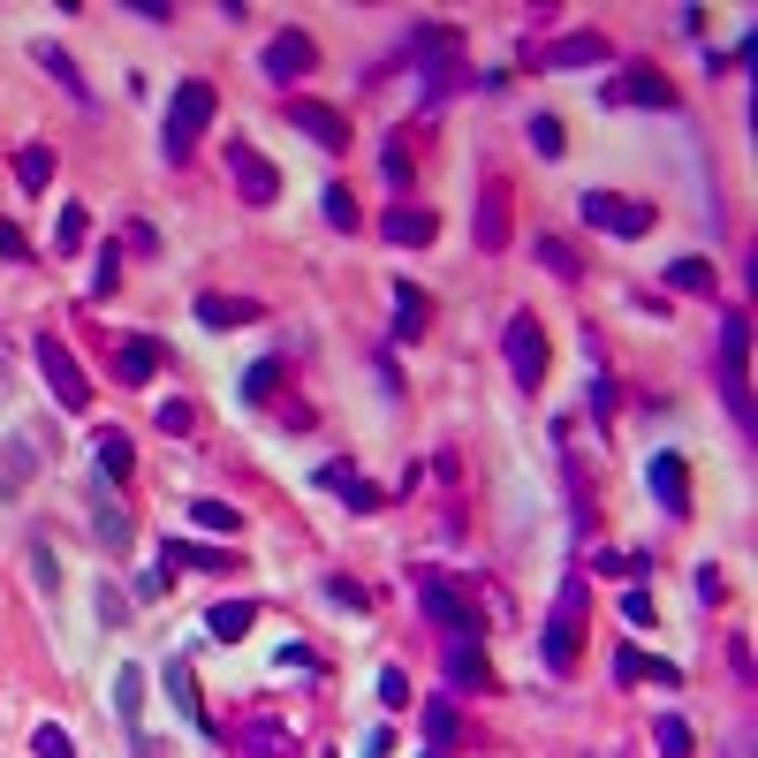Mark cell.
Segmentation results:
<instances>
[{
	"label": "cell",
	"instance_id": "6da1fadb",
	"mask_svg": "<svg viewBox=\"0 0 758 758\" xmlns=\"http://www.w3.org/2000/svg\"><path fill=\"white\" fill-rule=\"evenodd\" d=\"M410 69H418L425 107H440L448 91H463V53H456V31H448V23H418V31H410Z\"/></svg>",
	"mask_w": 758,
	"mask_h": 758
},
{
	"label": "cell",
	"instance_id": "7a4b0ae2",
	"mask_svg": "<svg viewBox=\"0 0 758 758\" xmlns=\"http://www.w3.org/2000/svg\"><path fill=\"white\" fill-rule=\"evenodd\" d=\"M744 365H751V319L728 311L720 319V402H728V418L751 432V372Z\"/></svg>",
	"mask_w": 758,
	"mask_h": 758
},
{
	"label": "cell",
	"instance_id": "3957f363",
	"mask_svg": "<svg viewBox=\"0 0 758 758\" xmlns=\"http://www.w3.org/2000/svg\"><path fill=\"white\" fill-rule=\"evenodd\" d=\"M206 122H212V84H206V77L174 84L168 129H160V152H168V160H190V144H198V129H206Z\"/></svg>",
	"mask_w": 758,
	"mask_h": 758
},
{
	"label": "cell",
	"instance_id": "277c9868",
	"mask_svg": "<svg viewBox=\"0 0 758 758\" xmlns=\"http://www.w3.org/2000/svg\"><path fill=\"white\" fill-rule=\"evenodd\" d=\"M577 220H585V228H607V236H622V243L652 236V206H645V198H615V190H585V198H577Z\"/></svg>",
	"mask_w": 758,
	"mask_h": 758
},
{
	"label": "cell",
	"instance_id": "5b68a950",
	"mask_svg": "<svg viewBox=\"0 0 758 758\" xmlns=\"http://www.w3.org/2000/svg\"><path fill=\"white\" fill-rule=\"evenodd\" d=\"M39 372H46V387H53L61 410H91V379H84V365L69 357L61 335H39Z\"/></svg>",
	"mask_w": 758,
	"mask_h": 758
},
{
	"label": "cell",
	"instance_id": "8992f818",
	"mask_svg": "<svg viewBox=\"0 0 758 758\" xmlns=\"http://www.w3.org/2000/svg\"><path fill=\"white\" fill-rule=\"evenodd\" d=\"M501 349H508L516 387H539V379H547V335H539V319H531V311H516V319L501 327Z\"/></svg>",
	"mask_w": 758,
	"mask_h": 758
},
{
	"label": "cell",
	"instance_id": "52a82bcc",
	"mask_svg": "<svg viewBox=\"0 0 758 758\" xmlns=\"http://www.w3.org/2000/svg\"><path fill=\"white\" fill-rule=\"evenodd\" d=\"M418 607H425V622H440L448 637H478V615L448 577H418Z\"/></svg>",
	"mask_w": 758,
	"mask_h": 758
},
{
	"label": "cell",
	"instance_id": "ba28073f",
	"mask_svg": "<svg viewBox=\"0 0 758 758\" xmlns=\"http://www.w3.org/2000/svg\"><path fill=\"white\" fill-rule=\"evenodd\" d=\"M577 615H585V577H569L561 585V607H553V622H547V668H577Z\"/></svg>",
	"mask_w": 758,
	"mask_h": 758
},
{
	"label": "cell",
	"instance_id": "9c48e42d",
	"mask_svg": "<svg viewBox=\"0 0 758 758\" xmlns=\"http://www.w3.org/2000/svg\"><path fill=\"white\" fill-rule=\"evenodd\" d=\"M228 174H236L243 206H273V198H281V174H273V160H266L258 144H228Z\"/></svg>",
	"mask_w": 758,
	"mask_h": 758
},
{
	"label": "cell",
	"instance_id": "30bf717a",
	"mask_svg": "<svg viewBox=\"0 0 758 758\" xmlns=\"http://www.w3.org/2000/svg\"><path fill=\"white\" fill-rule=\"evenodd\" d=\"M281 114H289V129H303L319 152H349V122H341L335 107H319V99H289Z\"/></svg>",
	"mask_w": 758,
	"mask_h": 758
},
{
	"label": "cell",
	"instance_id": "8fae6325",
	"mask_svg": "<svg viewBox=\"0 0 758 758\" xmlns=\"http://www.w3.org/2000/svg\"><path fill=\"white\" fill-rule=\"evenodd\" d=\"M645 486H652L660 516H690V470H682V456H652L645 463Z\"/></svg>",
	"mask_w": 758,
	"mask_h": 758
},
{
	"label": "cell",
	"instance_id": "7c38bea8",
	"mask_svg": "<svg viewBox=\"0 0 758 758\" xmlns=\"http://www.w3.org/2000/svg\"><path fill=\"white\" fill-rule=\"evenodd\" d=\"M311 61H319V46L303 39V31H281V39L266 46V77H273V84H296V77H311Z\"/></svg>",
	"mask_w": 758,
	"mask_h": 758
},
{
	"label": "cell",
	"instance_id": "4fadbf2b",
	"mask_svg": "<svg viewBox=\"0 0 758 758\" xmlns=\"http://www.w3.org/2000/svg\"><path fill=\"white\" fill-rule=\"evenodd\" d=\"M615 99H622V107H675L668 77H660V69H645V61H630V69L615 77Z\"/></svg>",
	"mask_w": 758,
	"mask_h": 758
},
{
	"label": "cell",
	"instance_id": "5bb4252c",
	"mask_svg": "<svg viewBox=\"0 0 758 758\" xmlns=\"http://www.w3.org/2000/svg\"><path fill=\"white\" fill-rule=\"evenodd\" d=\"M168 698H174V714L190 720V728H206V736H220L206 720V698H198V675H190V660H168Z\"/></svg>",
	"mask_w": 758,
	"mask_h": 758
},
{
	"label": "cell",
	"instance_id": "9a60e30c",
	"mask_svg": "<svg viewBox=\"0 0 758 758\" xmlns=\"http://www.w3.org/2000/svg\"><path fill=\"white\" fill-rule=\"evenodd\" d=\"M607 61V39L599 31H569V39L547 46V69H599Z\"/></svg>",
	"mask_w": 758,
	"mask_h": 758
},
{
	"label": "cell",
	"instance_id": "2e32d148",
	"mask_svg": "<svg viewBox=\"0 0 758 758\" xmlns=\"http://www.w3.org/2000/svg\"><path fill=\"white\" fill-rule=\"evenodd\" d=\"M432 228H440V220H432V212H418V206H395L387 220H379V236H387V243H402V251L432 243Z\"/></svg>",
	"mask_w": 758,
	"mask_h": 758
},
{
	"label": "cell",
	"instance_id": "e0dca14e",
	"mask_svg": "<svg viewBox=\"0 0 758 758\" xmlns=\"http://www.w3.org/2000/svg\"><path fill=\"white\" fill-rule=\"evenodd\" d=\"M478 243H486V251H501V243H508V190H501V182L478 190Z\"/></svg>",
	"mask_w": 758,
	"mask_h": 758
},
{
	"label": "cell",
	"instance_id": "ac0fdd59",
	"mask_svg": "<svg viewBox=\"0 0 758 758\" xmlns=\"http://www.w3.org/2000/svg\"><path fill=\"white\" fill-rule=\"evenodd\" d=\"M114 372H122L129 387H144V379L160 372V335H129V341H122V357H114Z\"/></svg>",
	"mask_w": 758,
	"mask_h": 758
},
{
	"label": "cell",
	"instance_id": "d6986e66",
	"mask_svg": "<svg viewBox=\"0 0 758 758\" xmlns=\"http://www.w3.org/2000/svg\"><path fill=\"white\" fill-rule=\"evenodd\" d=\"M114 714H122L129 736L144 728V668H122V675H114ZM137 751H144V736H137Z\"/></svg>",
	"mask_w": 758,
	"mask_h": 758
},
{
	"label": "cell",
	"instance_id": "ffe728a7",
	"mask_svg": "<svg viewBox=\"0 0 758 758\" xmlns=\"http://www.w3.org/2000/svg\"><path fill=\"white\" fill-rule=\"evenodd\" d=\"M463 736V714H456V698H425V744L432 758H448V744Z\"/></svg>",
	"mask_w": 758,
	"mask_h": 758
},
{
	"label": "cell",
	"instance_id": "44dd1931",
	"mask_svg": "<svg viewBox=\"0 0 758 758\" xmlns=\"http://www.w3.org/2000/svg\"><path fill=\"white\" fill-rule=\"evenodd\" d=\"M448 682L456 690H486V652H478V637H448Z\"/></svg>",
	"mask_w": 758,
	"mask_h": 758
},
{
	"label": "cell",
	"instance_id": "7402d4cb",
	"mask_svg": "<svg viewBox=\"0 0 758 758\" xmlns=\"http://www.w3.org/2000/svg\"><path fill=\"white\" fill-rule=\"evenodd\" d=\"M198 319H206V327H251L258 303L251 296H198Z\"/></svg>",
	"mask_w": 758,
	"mask_h": 758
},
{
	"label": "cell",
	"instance_id": "603a6c76",
	"mask_svg": "<svg viewBox=\"0 0 758 758\" xmlns=\"http://www.w3.org/2000/svg\"><path fill=\"white\" fill-rule=\"evenodd\" d=\"M251 622H258V607H251V599H220V607L206 615V630L220 637V645H236V637L251 630Z\"/></svg>",
	"mask_w": 758,
	"mask_h": 758
},
{
	"label": "cell",
	"instance_id": "cb8c5ba5",
	"mask_svg": "<svg viewBox=\"0 0 758 758\" xmlns=\"http://www.w3.org/2000/svg\"><path fill=\"white\" fill-rule=\"evenodd\" d=\"M236 744H243V758H289V728L281 720H251Z\"/></svg>",
	"mask_w": 758,
	"mask_h": 758
},
{
	"label": "cell",
	"instance_id": "d4e9b609",
	"mask_svg": "<svg viewBox=\"0 0 758 758\" xmlns=\"http://www.w3.org/2000/svg\"><path fill=\"white\" fill-rule=\"evenodd\" d=\"M39 69L46 77H53V84L69 91V99H77V107H91V91H84V77H77V61H69V53H61V46H39Z\"/></svg>",
	"mask_w": 758,
	"mask_h": 758
},
{
	"label": "cell",
	"instance_id": "484cf974",
	"mask_svg": "<svg viewBox=\"0 0 758 758\" xmlns=\"http://www.w3.org/2000/svg\"><path fill=\"white\" fill-rule=\"evenodd\" d=\"M16 182L39 198L46 182H53V152H46V144H23V152H16Z\"/></svg>",
	"mask_w": 758,
	"mask_h": 758
},
{
	"label": "cell",
	"instance_id": "4316f807",
	"mask_svg": "<svg viewBox=\"0 0 758 758\" xmlns=\"http://www.w3.org/2000/svg\"><path fill=\"white\" fill-rule=\"evenodd\" d=\"M531 258H539V266H547V273H561V281H569V273H585V258L569 251V243H561V236H531Z\"/></svg>",
	"mask_w": 758,
	"mask_h": 758
},
{
	"label": "cell",
	"instance_id": "83f0119b",
	"mask_svg": "<svg viewBox=\"0 0 758 758\" xmlns=\"http://www.w3.org/2000/svg\"><path fill=\"white\" fill-rule=\"evenodd\" d=\"M319 486H327V493H341V501H349V508H379V493H372V486H365V478H349V470H341V463H327V470H319Z\"/></svg>",
	"mask_w": 758,
	"mask_h": 758
},
{
	"label": "cell",
	"instance_id": "f1b7e54d",
	"mask_svg": "<svg viewBox=\"0 0 758 758\" xmlns=\"http://www.w3.org/2000/svg\"><path fill=\"white\" fill-rule=\"evenodd\" d=\"M418 335H425V296L395 289V341H418Z\"/></svg>",
	"mask_w": 758,
	"mask_h": 758
},
{
	"label": "cell",
	"instance_id": "f546056e",
	"mask_svg": "<svg viewBox=\"0 0 758 758\" xmlns=\"http://www.w3.org/2000/svg\"><path fill=\"white\" fill-rule=\"evenodd\" d=\"M652 744H660V758H690V720L660 714V720H652Z\"/></svg>",
	"mask_w": 758,
	"mask_h": 758
},
{
	"label": "cell",
	"instance_id": "4dcf8cb0",
	"mask_svg": "<svg viewBox=\"0 0 758 758\" xmlns=\"http://www.w3.org/2000/svg\"><path fill=\"white\" fill-rule=\"evenodd\" d=\"M91 539H99V547H129V516L114 501H99L91 508Z\"/></svg>",
	"mask_w": 758,
	"mask_h": 758
},
{
	"label": "cell",
	"instance_id": "1f68e13d",
	"mask_svg": "<svg viewBox=\"0 0 758 758\" xmlns=\"http://www.w3.org/2000/svg\"><path fill=\"white\" fill-rule=\"evenodd\" d=\"M174 561H190V569H228L220 547H182V539H168V547H160V569H174Z\"/></svg>",
	"mask_w": 758,
	"mask_h": 758
},
{
	"label": "cell",
	"instance_id": "d6a6232c",
	"mask_svg": "<svg viewBox=\"0 0 758 758\" xmlns=\"http://www.w3.org/2000/svg\"><path fill=\"white\" fill-rule=\"evenodd\" d=\"M190 523H198V531H220V539H236V531H243V516H236L228 501H198V508H190Z\"/></svg>",
	"mask_w": 758,
	"mask_h": 758
},
{
	"label": "cell",
	"instance_id": "836d02e7",
	"mask_svg": "<svg viewBox=\"0 0 758 758\" xmlns=\"http://www.w3.org/2000/svg\"><path fill=\"white\" fill-rule=\"evenodd\" d=\"M91 456H99V470H107V478H122V470H129V432H114V425H107V432L91 440Z\"/></svg>",
	"mask_w": 758,
	"mask_h": 758
},
{
	"label": "cell",
	"instance_id": "e575fe53",
	"mask_svg": "<svg viewBox=\"0 0 758 758\" xmlns=\"http://www.w3.org/2000/svg\"><path fill=\"white\" fill-rule=\"evenodd\" d=\"M668 281H675L682 296H706V289H714V266H706V258H675Z\"/></svg>",
	"mask_w": 758,
	"mask_h": 758
},
{
	"label": "cell",
	"instance_id": "d590c367",
	"mask_svg": "<svg viewBox=\"0 0 758 758\" xmlns=\"http://www.w3.org/2000/svg\"><path fill=\"white\" fill-rule=\"evenodd\" d=\"M273 379H281V365H273V357H258L251 372H243V402H266V395H273Z\"/></svg>",
	"mask_w": 758,
	"mask_h": 758
},
{
	"label": "cell",
	"instance_id": "8d00e7d4",
	"mask_svg": "<svg viewBox=\"0 0 758 758\" xmlns=\"http://www.w3.org/2000/svg\"><path fill=\"white\" fill-rule=\"evenodd\" d=\"M531 144H539V160H561V122L553 114H531Z\"/></svg>",
	"mask_w": 758,
	"mask_h": 758
},
{
	"label": "cell",
	"instance_id": "74e56055",
	"mask_svg": "<svg viewBox=\"0 0 758 758\" xmlns=\"http://www.w3.org/2000/svg\"><path fill=\"white\" fill-rule=\"evenodd\" d=\"M379 168H387V182H395V190H402V182H410V144H402V137H387Z\"/></svg>",
	"mask_w": 758,
	"mask_h": 758
},
{
	"label": "cell",
	"instance_id": "f35d334b",
	"mask_svg": "<svg viewBox=\"0 0 758 758\" xmlns=\"http://www.w3.org/2000/svg\"><path fill=\"white\" fill-rule=\"evenodd\" d=\"M379 706H395V714L410 706V675L402 668H379Z\"/></svg>",
	"mask_w": 758,
	"mask_h": 758
},
{
	"label": "cell",
	"instance_id": "ab89813d",
	"mask_svg": "<svg viewBox=\"0 0 758 758\" xmlns=\"http://www.w3.org/2000/svg\"><path fill=\"white\" fill-rule=\"evenodd\" d=\"M622 622H630V630H645V622H652V591H645V585L622 591Z\"/></svg>",
	"mask_w": 758,
	"mask_h": 758
},
{
	"label": "cell",
	"instance_id": "60d3db41",
	"mask_svg": "<svg viewBox=\"0 0 758 758\" xmlns=\"http://www.w3.org/2000/svg\"><path fill=\"white\" fill-rule=\"evenodd\" d=\"M31 758H69V728H53V720H46L39 736H31Z\"/></svg>",
	"mask_w": 758,
	"mask_h": 758
},
{
	"label": "cell",
	"instance_id": "b9f144b4",
	"mask_svg": "<svg viewBox=\"0 0 758 758\" xmlns=\"http://www.w3.org/2000/svg\"><path fill=\"white\" fill-rule=\"evenodd\" d=\"M84 228H91L84 206H69V212H61V228H53V243H61V251H77V243H84Z\"/></svg>",
	"mask_w": 758,
	"mask_h": 758
},
{
	"label": "cell",
	"instance_id": "7bdbcfd3",
	"mask_svg": "<svg viewBox=\"0 0 758 758\" xmlns=\"http://www.w3.org/2000/svg\"><path fill=\"white\" fill-rule=\"evenodd\" d=\"M327 220H335V228H357V198H349V190H327Z\"/></svg>",
	"mask_w": 758,
	"mask_h": 758
},
{
	"label": "cell",
	"instance_id": "ee69618b",
	"mask_svg": "<svg viewBox=\"0 0 758 758\" xmlns=\"http://www.w3.org/2000/svg\"><path fill=\"white\" fill-rule=\"evenodd\" d=\"M99 622H107V630H114V622H129V599L114 585H99Z\"/></svg>",
	"mask_w": 758,
	"mask_h": 758
},
{
	"label": "cell",
	"instance_id": "f6af8a7d",
	"mask_svg": "<svg viewBox=\"0 0 758 758\" xmlns=\"http://www.w3.org/2000/svg\"><path fill=\"white\" fill-rule=\"evenodd\" d=\"M615 682H645V652H637V645L615 652Z\"/></svg>",
	"mask_w": 758,
	"mask_h": 758
},
{
	"label": "cell",
	"instance_id": "bcb514c9",
	"mask_svg": "<svg viewBox=\"0 0 758 758\" xmlns=\"http://www.w3.org/2000/svg\"><path fill=\"white\" fill-rule=\"evenodd\" d=\"M327 599H335V607H349V615H357V607H365V585H349V577H335V585H327Z\"/></svg>",
	"mask_w": 758,
	"mask_h": 758
},
{
	"label": "cell",
	"instance_id": "7dc6e473",
	"mask_svg": "<svg viewBox=\"0 0 758 758\" xmlns=\"http://www.w3.org/2000/svg\"><path fill=\"white\" fill-rule=\"evenodd\" d=\"M160 432H190V402H160Z\"/></svg>",
	"mask_w": 758,
	"mask_h": 758
},
{
	"label": "cell",
	"instance_id": "c3c4849f",
	"mask_svg": "<svg viewBox=\"0 0 758 758\" xmlns=\"http://www.w3.org/2000/svg\"><path fill=\"white\" fill-rule=\"evenodd\" d=\"M720 591H728V585H720V569H714V561H706V569H698V599H706V607H714Z\"/></svg>",
	"mask_w": 758,
	"mask_h": 758
},
{
	"label": "cell",
	"instance_id": "681fc988",
	"mask_svg": "<svg viewBox=\"0 0 758 758\" xmlns=\"http://www.w3.org/2000/svg\"><path fill=\"white\" fill-rule=\"evenodd\" d=\"M365 758H387V736H365Z\"/></svg>",
	"mask_w": 758,
	"mask_h": 758
},
{
	"label": "cell",
	"instance_id": "f907efd6",
	"mask_svg": "<svg viewBox=\"0 0 758 758\" xmlns=\"http://www.w3.org/2000/svg\"><path fill=\"white\" fill-rule=\"evenodd\" d=\"M0 493H8V486H0Z\"/></svg>",
	"mask_w": 758,
	"mask_h": 758
}]
</instances>
